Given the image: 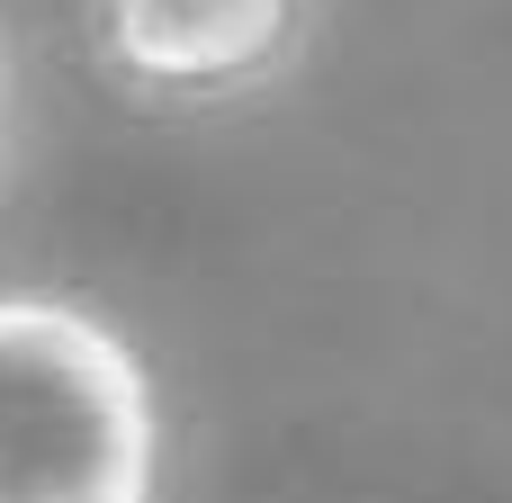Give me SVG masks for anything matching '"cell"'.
<instances>
[{
  "mask_svg": "<svg viewBox=\"0 0 512 503\" xmlns=\"http://www.w3.org/2000/svg\"><path fill=\"white\" fill-rule=\"evenodd\" d=\"M18 171H27V45L0 9V207L18 198Z\"/></svg>",
  "mask_w": 512,
  "mask_h": 503,
  "instance_id": "obj_3",
  "label": "cell"
},
{
  "mask_svg": "<svg viewBox=\"0 0 512 503\" xmlns=\"http://www.w3.org/2000/svg\"><path fill=\"white\" fill-rule=\"evenodd\" d=\"M171 405L144 342L81 288H0V503H162Z\"/></svg>",
  "mask_w": 512,
  "mask_h": 503,
  "instance_id": "obj_1",
  "label": "cell"
},
{
  "mask_svg": "<svg viewBox=\"0 0 512 503\" xmlns=\"http://www.w3.org/2000/svg\"><path fill=\"white\" fill-rule=\"evenodd\" d=\"M324 0H81L99 81L153 117H225L306 72Z\"/></svg>",
  "mask_w": 512,
  "mask_h": 503,
  "instance_id": "obj_2",
  "label": "cell"
}]
</instances>
